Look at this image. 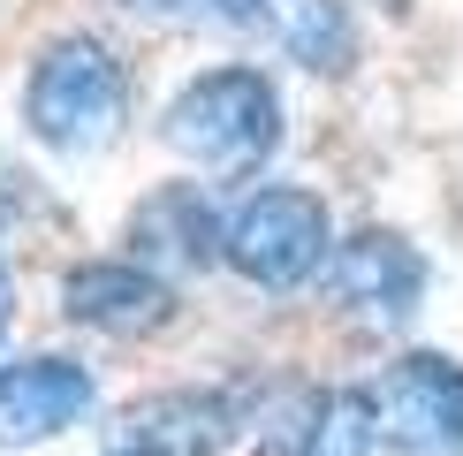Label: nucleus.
I'll use <instances>...</instances> for the list:
<instances>
[{"label":"nucleus","instance_id":"6e6552de","mask_svg":"<svg viewBox=\"0 0 463 456\" xmlns=\"http://www.w3.org/2000/svg\"><path fill=\"white\" fill-rule=\"evenodd\" d=\"M61 312L76 328H99V335H160L175 319V290L167 274H152L145 259H84L61 274Z\"/></svg>","mask_w":463,"mask_h":456},{"label":"nucleus","instance_id":"ddd939ff","mask_svg":"<svg viewBox=\"0 0 463 456\" xmlns=\"http://www.w3.org/2000/svg\"><path fill=\"white\" fill-rule=\"evenodd\" d=\"M107 456H160V449H152V442H129V433H122V442H114Z\"/></svg>","mask_w":463,"mask_h":456},{"label":"nucleus","instance_id":"9b49d317","mask_svg":"<svg viewBox=\"0 0 463 456\" xmlns=\"http://www.w3.org/2000/svg\"><path fill=\"white\" fill-rule=\"evenodd\" d=\"M380 433H373V404H364V388H335L319 411V433L304 442V456H373Z\"/></svg>","mask_w":463,"mask_h":456},{"label":"nucleus","instance_id":"20e7f679","mask_svg":"<svg viewBox=\"0 0 463 456\" xmlns=\"http://www.w3.org/2000/svg\"><path fill=\"white\" fill-rule=\"evenodd\" d=\"M335 214L304 183H259L228 205L221 266H236L250 290H304L312 274L335 266Z\"/></svg>","mask_w":463,"mask_h":456},{"label":"nucleus","instance_id":"9d476101","mask_svg":"<svg viewBox=\"0 0 463 456\" xmlns=\"http://www.w3.org/2000/svg\"><path fill=\"white\" fill-rule=\"evenodd\" d=\"M122 433L152 442L160 456H221L243 433V404L228 388H167V395H145L122 418Z\"/></svg>","mask_w":463,"mask_h":456},{"label":"nucleus","instance_id":"4468645a","mask_svg":"<svg viewBox=\"0 0 463 456\" xmlns=\"http://www.w3.org/2000/svg\"><path fill=\"white\" fill-rule=\"evenodd\" d=\"M402 8H411V0H388V15H402Z\"/></svg>","mask_w":463,"mask_h":456},{"label":"nucleus","instance_id":"7ed1b4c3","mask_svg":"<svg viewBox=\"0 0 463 456\" xmlns=\"http://www.w3.org/2000/svg\"><path fill=\"white\" fill-rule=\"evenodd\" d=\"M114 8L137 15V24H175V31H236L312 76H350L357 62L350 0H114Z\"/></svg>","mask_w":463,"mask_h":456},{"label":"nucleus","instance_id":"f8f14e48","mask_svg":"<svg viewBox=\"0 0 463 456\" xmlns=\"http://www.w3.org/2000/svg\"><path fill=\"white\" fill-rule=\"evenodd\" d=\"M8 312H15V281H8V266H0V335H8Z\"/></svg>","mask_w":463,"mask_h":456},{"label":"nucleus","instance_id":"f257e3e1","mask_svg":"<svg viewBox=\"0 0 463 456\" xmlns=\"http://www.w3.org/2000/svg\"><path fill=\"white\" fill-rule=\"evenodd\" d=\"M129 122V69L122 53L107 46V38L91 31H61L38 46V62L24 76V129L46 152H61V160H76V152H99L122 138Z\"/></svg>","mask_w":463,"mask_h":456},{"label":"nucleus","instance_id":"0eeeda50","mask_svg":"<svg viewBox=\"0 0 463 456\" xmlns=\"http://www.w3.org/2000/svg\"><path fill=\"white\" fill-rule=\"evenodd\" d=\"M91 404H99V380L91 366H76L61 350H38L0 366V449H38L53 433L84 426Z\"/></svg>","mask_w":463,"mask_h":456},{"label":"nucleus","instance_id":"39448f33","mask_svg":"<svg viewBox=\"0 0 463 456\" xmlns=\"http://www.w3.org/2000/svg\"><path fill=\"white\" fill-rule=\"evenodd\" d=\"M373 404L380 449L402 456H463V357L411 350L395 366H380L373 380H357Z\"/></svg>","mask_w":463,"mask_h":456},{"label":"nucleus","instance_id":"f03ea898","mask_svg":"<svg viewBox=\"0 0 463 456\" xmlns=\"http://www.w3.org/2000/svg\"><path fill=\"white\" fill-rule=\"evenodd\" d=\"M160 138L183 152L190 167H213V176H259L266 160L281 152V91L266 69L228 62L205 69L167 100Z\"/></svg>","mask_w":463,"mask_h":456},{"label":"nucleus","instance_id":"1a4fd4ad","mask_svg":"<svg viewBox=\"0 0 463 456\" xmlns=\"http://www.w3.org/2000/svg\"><path fill=\"white\" fill-rule=\"evenodd\" d=\"M221 228H228V214L198 183H167L129 214V259H145L152 274H160V266H213L221 259Z\"/></svg>","mask_w":463,"mask_h":456},{"label":"nucleus","instance_id":"423d86ee","mask_svg":"<svg viewBox=\"0 0 463 456\" xmlns=\"http://www.w3.org/2000/svg\"><path fill=\"white\" fill-rule=\"evenodd\" d=\"M326 281H335V304L350 319H364V328H402V319L426 304L433 266L402 228H357V236L335 243Z\"/></svg>","mask_w":463,"mask_h":456}]
</instances>
